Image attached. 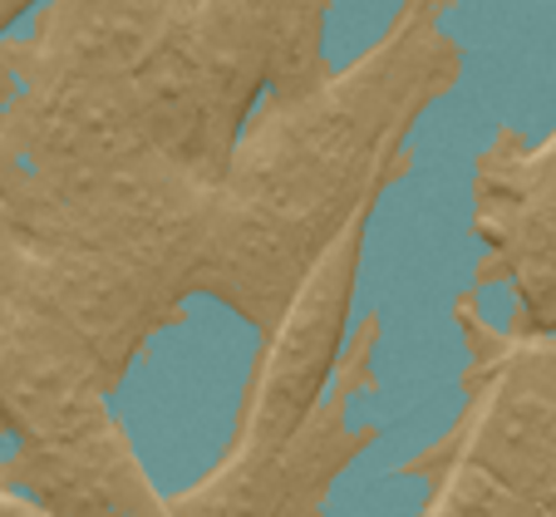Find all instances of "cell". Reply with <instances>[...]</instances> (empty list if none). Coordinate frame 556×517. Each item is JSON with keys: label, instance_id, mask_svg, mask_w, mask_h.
Returning <instances> with one entry per match:
<instances>
[{"label": "cell", "instance_id": "cell-1", "mask_svg": "<svg viewBox=\"0 0 556 517\" xmlns=\"http://www.w3.org/2000/svg\"><path fill=\"white\" fill-rule=\"evenodd\" d=\"M478 232L517 281L536 330H556V134L478 178Z\"/></svg>", "mask_w": 556, "mask_h": 517}, {"label": "cell", "instance_id": "cell-2", "mask_svg": "<svg viewBox=\"0 0 556 517\" xmlns=\"http://www.w3.org/2000/svg\"><path fill=\"white\" fill-rule=\"evenodd\" d=\"M429 517H532V503L517 497L513 488H503L497 478H488L483 468L463 464L458 474L443 483Z\"/></svg>", "mask_w": 556, "mask_h": 517}, {"label": "cell", "instance_id": "cell-3", "mask_svg": "<svg viewBox=\"0 0 556 517\" xmlns=\"http://www.w3.org/2000/svg\"><path fill=\"white\" fill-rule=\"evenodd\" d=\"M532 517H556V468H552V478L542 483V493L532 497Z\"/></svg>", "mask_w": 556, "mask_h": 517}]
</instances>
